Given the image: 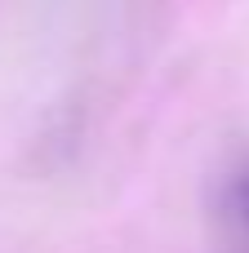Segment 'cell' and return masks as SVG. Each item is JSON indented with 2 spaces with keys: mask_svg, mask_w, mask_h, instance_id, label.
I'll use <instances>...</instances> for the list:
<instances>
[{
  "mask_svg": "<svg viewBox=\"0 0 249 253\" xmlns=\"http://www.w3.org/2000/svg\"><path fill=\"white\" fill-rule=\"evenodd\" d=\"M218 222L236 245H249V160L227 169L218 187Z\"/></svg>",
  "mask_w": 249,
  "mask_h": 253,
  "instance_id": "cell-1",
  "label": "cell"
}]
</instances>
